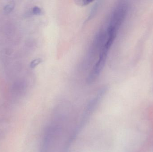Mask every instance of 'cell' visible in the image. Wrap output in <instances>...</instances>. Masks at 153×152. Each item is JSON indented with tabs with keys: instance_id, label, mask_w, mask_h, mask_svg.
Wrapping results in <instances>:
<instances>
[{
	"instance_id": "3957f363",
	"label": "cell",
	"mask_w": 153,
	"mask_h": 152,
	"mask_svg": "<svg viewBox=\"0 0 153 152\" xmlns=\"http://www.w3.org/2000/svg\"><path fill=\"white\" fill-rule=\"evenodd\" d=\"M93 1H89V0H85V1H75L76 4L78 5H80L81 6H85V5H88V4H90Z\"/></svg>"
},
{
	"instance_id": "8992f818",
	"label": "cell",
	"mask_w": 153,
	"mask_h": 152,
	"mask_svg": "<svg viewBox=\"0 0 153 152\" xmlns=\"http://www.w3.org/2000/svg\"><path fill=\"white\" fill-rule=\"evenodd\" d=\"M32 11H33V13L36 15H39V14H41V12H42L41 9L38 6L34 7Z\"/></svg>"
},
{
	"instance_id": "6da1fadb",
	"label": "cell",
	"mask_w": 153,
	"mask_h": 152,
	"mask_svg": "<svg viewBox=\"0 0 153 152\" xmlns=\"http://www.w3.org/2000/svg\"><path fill=\"white\" fill-rule=\"evenodd\" d=\"M109 50L103 47L101 51L99 60L94 67L88 77V81L89 83L93 81L98 76L102 69L104 68Z\"/></svg>"
},
{
	"instance_id": "5b68a950",
	"label": "cell",
	"mask_w": 153,
	"mask_h": 152,
	"mask_svg": "<svg viewBox=\"0 0 153 152\" xmlns=\"http://www.w3.org/2000/svg\"><path fill=\"white\" fill-rule=\"evenodd\" d=\"M14 3L13 2H10V3L8 4L5 6L4 8V10L6 12H10L14 8Z\"/></svg>"
},
{
	"instance_id": "7a4b0ae2",
	"label": "cell",
	"mask_w": 153,
	"mask_h": 152,
	"mask_svg": "<svg viewBox=\"0 0 153 152\" xmlns=\"http://www.w3.org/2000/svg\"><path fill=\"white\" fill-rule=\"evenodd\" d=\"M99 2V1L97 2L96 3H95V4H94L93 7L91 11V13H90V15H89V17H88V21L90 20L94 16V14L96 13L97 10H98V7H99V4H100Z\"/></svg>"
},
{
	"instance_id": "277c9868",
	"label": "cell",
	"mask_w": 153,
	"mask_h": 152,
	"mask_svg": "<svg viewBox=\"0 0 153 152\" xmlns=\"http://www.w3.org/2000/svg\"><path fill=\"white\" fill-rule=\"evenodd\" d=\"M42 60L40 58L39 59H36L34 60L31 62V63L30 64V67L32 68H35V67H36L37 65H38L39 63H41L42 62Z\"/></svg>"
}]
</instances>
